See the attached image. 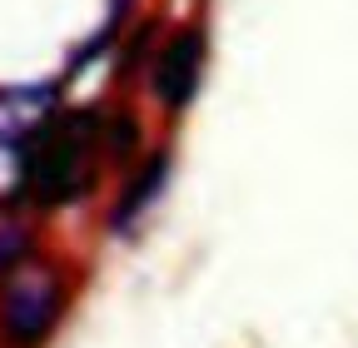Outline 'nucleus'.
Instances as JSON below:
<instances>
[{
    "mask_svg": "<svg viewBox=\"0 0 358 348\" xmlns=\"http://www.w3.org/2000/svg\"><path fill=\"white\" fill-rule=\"evenodd\" d=\"M100 145L110 150V115L100 110H70L50 115L30 129V140L20 145V199L35 204H75L95 184V159Z\"/></svg>",
    "mask_w": 358,
    "mask_h": 348,
    "instance_id": "f257e3e1",
    "label": "nucleus"
},
{
    "mask_svg": "<svg viewBox=\"0 0 358 348\" xmlns=\"http://www.w3.org/2000/svg\"><path fill=\"white\" fill-rule=\"evenodd\" d=\"M164 169H169V164H164V154H155V159H150V169H145L140 180L129 184V194L120 199V209H115V229H129V219H134V214H140V209L155 199V189H159V180H164Z\"/></svg>",
    "mask_w": 358,
    "mask_h": 348,
    "instance_id": "20e7f679",
    "label": "nucleus"
},
{
    "mask_svg": "<svg viewBox=\"0 0 358 348\" xmlns=\"http://www.w3.org/2000/svg\"><path fill=\"white\" fill-rule=\"evenodd\" d=\"M199 70H204V35L189 25V30H179L159 50V60H155V95H159V105L164 110H185L189 95L199 90Z\"/></svg>",
    "mask_w": 358,
    "mask_h": 348,
    "instance_id": "7ed1b4c3",
    "label": "nucleus"
},
{
    "mask_svg": "<svg viewBox=\"0 0 358 348\" xmlns=\"http://www.w3.org/2000/svg\"><path fill=\"white\" fill-rule=\"evenodd\" d=\"M60 309H65V293H60L55 269L15 264V274L0 284V343L6 348H40L50 338Z\"/></svg>",
    "mask_w": 358,
    "mask_h": 348,
    "instance_id": "f03ea898",
    "label": "nucleus"
}]
</instances>
